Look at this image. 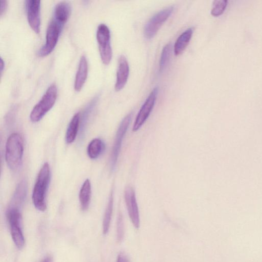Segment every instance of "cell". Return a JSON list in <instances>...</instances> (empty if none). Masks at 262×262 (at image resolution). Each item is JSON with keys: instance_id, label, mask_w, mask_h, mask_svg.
I'll use <instances>...</instances> for the list:
<instances>
[{"instance_id": "d4e9b609", "label": "cell", "mask_w": 262, "mask_h": 262, "mask_svg": "<svg viewBox=\"0 0 262 262\" xmlns=\"http://www.w3.org/2000/svg\"><path fill=\"white\" fill-rule=\"evenodd\" d=\"M7 2L6 1H1V4H0V15L2 16L5 12L7 8Z\"/></svg>"}, {"instance_id": "4316f807", "label": "cell", "mask_w": 262, "mask_h": 262, "mask_svg": "<svg viewBox=\"0 0 262 262\" xmlns=\"http://www.w3.org/2000/svg\"><path fill=\"white\" fill-rule=\"evenodd\" d=\"M4 66H5L4 62L3 61V59L2 58H1V76H2V74H3L4 69Z\"/></svg>"}, {"instance_id": "9c48e42d", "label": "cell", "mask_w": 262, "mask_h": 262, "mask_svg": "<svg viewBox=\"0 0 262 262\" xmlns=\"http://www.w3.org/2000/svg\"><path fill=\"white\" fill-rule=\"evenodd\" d=\"M159 93V87H155L149 94L146 100L140 110L135 120L133 131L136 132L141 128L145 124L152 112Z\"/></svg>"}, {"instance_id": "5bb4252c", "label": "cell", "mask_w": 262, "mask_h": 262, "mask_svg": "<svg viewBox=\"0 0 262 262\" xmlns=\"http://www.w3.org/2000/svg\"><path fill=\"white\" fill-rule=\"evenodd\" d=\"M72 9L71 5L67 2L63 1L59 3L55 7L52 19L64 26L71 16Z\"/></svg>"}, {"instance_id": "4fadbf2b", "label": "cell", "mask_w": 262, "mask_h": 262, "mask_svg": "<svg viewBox=\"0 0 262 262\" xmlns=\"http://www.w3.org/2000/svg\"><path fill=\"white\" fill-rule=\"evenodd\" d=\"M88 75V64L85 56L80 59L75 82V89L80 91L85 84Z\"/></svg>"}, {"instance_id": "484cf974", "label": "cell", "mask_w": 262, "mask_h": 262, "mask_svg": "<svg viewBox=\"0 0 262 262\" xmlns=\"http://www.w3.org/2000/svg\"><path fill=\"white\" fill-rule=\"evenodd\" d=\"M116 262H130L128 257L123 253L118 255Z\"/></svg>"}, {"instance_id": "ba28073f", "label": "cell", "mask_w": 262, "mask_h": 262, "mask_svg": "<svg viewBox=\"0 0 262 262\" xmlns=\"http://www.w3.org/2000/svg\"><path fill=\"white\" fill-rule=\"evenodd\" d=\"M174 6H170L156 13L148 22L145 27V37L147 39L153 38L164 23L172 14Z\"/></svg>"}, {"instance_id": "7a4b0ae2", "label": "cell", "mask_w": 262, "mask_h": 262, "mask_svg": "<svg viewBox=\"0 0 262 262\" xmlns=\"http://www.w3.org/2000/svg\"><path fill=\"white\" fill-rule=\"evenodd\" d=\"M24 155V143L21 135L17 133L11 134L8 137L5 151V160L9 168L18 170L22 165Z\"/></svg>"}, {"instance_id": "ac0fdd59", "label": "cell", "mask_w": 262, "mask_h": 262, "mask_svg": "<svg viewBox=\"0 0 262 262\" xmlns=\"http://www.w3.org/2000/svg\"><path fill=\"white\" fill-rule=\"evenodd\" d=\"M91 182L89 179H87L82 186L79 194L81 206L83 211H86L89 208L91 201Z\"/></svg>"}, {"instance_id": "83f0119b", "label": "cell", "mask_w": 262, "mask_h": 262, "mask_svg": "<svg viewBox=\"0 0 262 262\" xmlns=\"http://www.w3.org/2000/svg\"><path fill=\"white\" fill-rule=\"evenodd\" d=\"M41 262H52V258L50 256L45 258Z\"/></svg>"}, {"instance_id": "7c38bea8", "label": "cell", "mask_w": 262, "mask_h": 262, "mask_svg": "<svg viewBox=\"0 0 262 262\" xmlns=\"http://www.w3.org/2000/svg\"><path fill=\"white\" fill-rule=\"evenodd\" d=\"M129 73L130 67L128 60L125 56L121 55L118 59L115 85V89L116 91H119L124 88L128 82Z\"/></svg>"}, {"instance_id": "30bf717a", "label": "cell", "mask_w": 262, "mask_h": 262, "mask_svg": "<svg viewBox=\"0 0 262 262\" xmlns=\"http://www.w3.org/2000/svg\"><path fill=\"white\" fill-rule=\"evenodd\" d=\"M25 5L29 25L35 32L39 33L41 30V1L27 0Z\"/></svg>"}, {"instance_id": "9a60e30c", "label": "cell", "mask_w": 262, "mask_h": 262, "mask_svg": "<svg viewBox=\"0 0 262 262\" xmlns=\"http://www.w3.org/2000/svg\"><path fill=\"white\" fill-rule=\"evenodd\" d=\"M80 125L81 114L77 113L74 116L67 128L65 136L67 144H71L75 141L80 130Z\"/></svg>"}, {"instance_id": "277c9868", "label": "cell", "mask_w": 262, "mask_h": 262, "mask_svg": "<svg viewBox=\"0 0 262 262\" xmlns=\"http://www.w3.org/2000/svg\"><path fill=\"white\" fill-rule=\"evenodd\" d=\"M12 239L17 249L22 250L25 243L22 230V217L20 209L9 206L6 212Z\"/></svg>"}, {"instance_id": "e0dca14e", "label": "cell", "mask_w": 262, "mask_h": 262, "mask_svg": "<svg viewBox=\"0 0 262 262\" xmlns=\"http://www.w3.org/2000/svg\"><path fill=\"white\" fill-rule=\"evenodd\" d=\"M193 28H189L184 31L177 39L174 45V54L181 55L188 45L193 34Z\"/></svg>"}, {"instance_id": "8992f818", "label": "cell", "mask_w": 262, "mask_h": 262, "mask_svg": "<svg viewBox=\"0 0 262 262\" xmlns=\"http://www.w3.org/2000/svg\"><path fill=\"white\" fill-rule=\"evenodd\" d=\"M64 26L52 19L46 32V43L39 49L37 55L40 57H46L55 48Z\"/></svg>"}, {"instance_id": "5b68a950", "label": "cell", "mask_w": 262, "mask_h": 262, "mask_svg": "<svg viewBox=\"0 0 262 262\" xmlns=\"http://www.w3.org/2000/svg\"><path fill=\"white\" fill-rule=\"evenodd\" d=\"M96 38L101 61L104 65H107L111 61L113 52L110 30L106 24H101L98 26Z\"/></svg>"}, {"instance_id": "44dd1931", "label": "cell", "mask_w": 262, "mask_h": 262, "mask_svg": "<svg viewBox=\"0 0 262 262\" xmlns=\"http://www.w3.org/2000/svg\"><path fill=\"white\" fill-rule=\"evenodd\" d=\"M113 194L112 191L103 219L102 231L104 235H107L109 231L113 210Z\"/></svg>"}, {"instance_id": "ffe728a7", "label": "cell", "mask_w": 262, "mask_h": 262, "mask_svg": "<svg viewBox=\"0 0 262 262\" xmlns=\"http://www.w3.org/2000/svg\"><path fill=\"white\" fill-rule=\"evenodd\" d=\"M104 149L105 145L103 141L99 138H95L89 143L87 148V153L90 159L95 160L102 154Z\"/></svg>"}, {"instance_id": "d6986e66", "label": "cell", "mask_w": 262, "mask_h": 262, "mask_svg": "<svg viewBox=\"0 0 262 262\" xmlns=\"http://www.w3.org/2000/svg\"><path fill=\"white\" fill-rule=\"evenodd\" d=\"M98 97L94 98L91 102H90L88 105L86 106L84 109L82 116H81V125L80 134V138H82L84 136V133L86 130V128L87 124L88 123V120L90 118V116L96 106V104L97 101Z\"/></svg>"}, {"instance_id": "cb8c5ba5", "label": "cell", "mask_w": 262, "mask_h": 262, "mask_svg": "<svg viewBox=\"0 0 262 262\" xmlns=\"http://www.w3.org/2000/svg\"><path fill=\"white\" fill-rule=\"evenodd\" d=\"M124 236V223L123 216L119 213L117 222V241L120 242Z\"/></svg>"}, {"instance_id": "603a6c76", "label": "cell", "mask_w": 262, "mask_h": 262, "mask_svg": "<svg viewBox=\"0 0 262 262\" xmlns=\"http://www.w3.org/2000/svg\"><path fill=\"white\" fill-rule=\"evenodd\" d=\"M228 4L227 0H216L213 3L211 13L214 16H219L221 14Z\"/></svg>"}, {"instance_id": "52a82bcc", "label": "cell", "mask_w": 262, "mask_h": 262, "mask_svg": "<svg viewBox=\"0 0 262 262\" xmlns=\"http://www.w3.org/2000/svg\"><path fill=\"white\" fill-rule=\"evenodd\" d=\"M132 117V113H130L125 117L121 121L116 132L110 159V169L112 171H114L116 168L122 143H123L124 137L131 124Z\"/></svg>"}, {"instance_id": "7402d4cb", "label": "cell", "mask_w": 262, "mask_h": 262, "mask_svg": "<svg viewBox=\"0 0 262 262\" xmlns=\"http://www.w3.org/2000/svg\"><path fill=\"white\" fill-rule=\"evenodd\" d=\"M171 51L172 45L170 43L166 45L163 48L160 62L161 72L165 71V69L168 65L170 59Z\"/></svg>"}, {"instance_id": "6da1fadb", "label": "cell", "mask_w": 262, "mask_h": 262, "mask_svg": "<svg viewBox=\"0 0 262 262\" xmlns=\"http://www.w3.org/2000/svg\"><path fill=\"white\" fill-rule=\"evenodd\" d=\"M50 178V167L48 163H46L39 173L32 195L34 206L41 212H44L47 208L46 198Z\"/></svg>"}, {"instance_id": "8fae6325", "label": "cell", "mask_w": 262, "mask_h": 262, "mask_svg": "<svg viewBox=\"0 0 262 262\" xmlns=\"http://www.w3.org/2000/svg\"><path fill=\"white\" fill-rule=\"evenodd\" d=\"M125 199L129 216L131 222L136 229L141 226V220L138 204L134 189L130 186L127 187L125 192Z\"/></svg>"}, {"instance_id": "3957f363", "label": "cell", "mask_w": 262, "mask_h": 262, "mask_svg": "<svg viewBox=\"0 0 262 262\" xmlns=\"http://www.w3.org/2000/svg\"><path fill=\"white\" fill-rule=\"evenodd\" d=\"M58 96L57 86L52 84L46 90L41 99L33 108L30 118L33 123L41 120L43 117L53 107Z\"/></svg>"}, {"instance_id": "2e32d148", "label": "cell", "mask_w": 262, "mask_h": 262, "mask_svg": "<svg viewBox=\"0 0 262 262\" xmlns=\"http://www.w3.org/2000/svg\"><path fill=\"white\" fill-rule=\"evenodd\" d=\"M27 183L26 180L21 181L17 185L12 197L10 206L15 207L20 209L24 203L27 193Z\"/></svg>"}]
</instances>
